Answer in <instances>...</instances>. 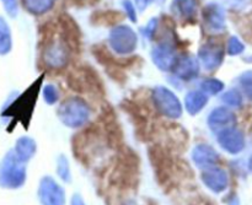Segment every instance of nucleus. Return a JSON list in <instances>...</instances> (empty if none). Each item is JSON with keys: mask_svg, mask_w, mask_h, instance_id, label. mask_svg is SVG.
Masks as SVG:
<instances>
[{"mask_svg": "<svg viewBox=\"0 0 252 205\" xmlns=\"http://www.w3.org/2000/svg\"><path fill=\"white\" fill-rule=\"evenodd\" d=\"M38 199L42 205H65L64 188L51 176H46L39 181Z\"/></svg>", "mask_w": 252, "mask_h": 205, "instance_id": "nucleus-6", "label": "nucleus"}, {"mask_svg": "<svg viewBox=\"0 0 252 205\" xmlns=\"http://www.w3.org/2000/svg\"><path fill=\"white\" fill-rule=\"evenodd\" d=\"M236 116L231 110L226 107L214 108L208 116V127L216 134L228 129V128L235 127Z\"/></svg>", "mask_w": 252, "mask_h": 205, "instance_id": "nucleus-13", "label": "nucleus"}, {"mask_svg": "<svg viewBox=\"0 0 252 205\" xmlns=\"http://www.w3.org/2000/svg\"><path fill=\"white\" fill-rule=\"evenodd\" d=\"M202 182L204 186L213 192L214 194H220L226 191L229 186V176L228 172L224 169L218 166H212L208 169H204L202 172Z\"/></svg>", "mask_w": 252, "mask_h": 205, "instance_id": "nucleus-10", "label": "nucleus"}, {"mask_svg": "<svg viewBox=\"0 0 252 205\" xmlns=\"http://www.w3.org/2000/svg\"><path fill=\"white\" fill-rule=\"evenodd\" d=\"M42 60L47 68L53 70H61L65 68L69 63V48L66 42L58 38L52 39L43 49Z\"/></svg>", "mask_w": 252, "mask_h": 205, "instance_id": "nucleus-5", "label": "nucleus"}, {"mask_svg": "<svg viewBox=\"0 0 252 205\" xmlns=\"http://www.w3.org/2000/svg\"><path fill=\"white\" fill-rule=\"evenodd\" d=\"M152 100L158 112L170 119H179L182 116L181 102L170 88L165 86H155L152 91Z\"/></svg>", "mask_w": 252, "mask_h": 205, "instance_id": "nucleus-3", "label": "nucleus"}, {"mask_svg": "<svg viewBox=\"0 0 252 205\" xmlns=\"http://www.w3.org/2000/svg\"><path fill=\"white\" fill-rule=\"evenodd\" d=\"M2 5H4L5 10L10 16H16L17 11H19V5H17V0H1Z\"/></svg>", "mask_w": 252, "mask_h": 205, "instance_id": "nucleus-28", "label": "nucleus"}, {"mask_svg": "<svg viewBox=\"0 0 252 205\" xmlns=\"http://www.w3.org/2000/svg\"><path fill=\"white\" fill-rule=\"evenodd\" d=\"M36 151H37L36 142L30 137L19 138L14 147V152L16 154V156L19 157L21 161H24L25 164L29 162L30 160L34 156Z\"/></svg>", "mask_w": 252, "mask_h": 205, "instance_id": "nucleus-16", "label": "nucleus"}, {"mask_svg": "<svg viewBox=\"0 0 252 205\" xmlns=\"http://www.w3.org/2000/svg\"><path fill=\"white\" fill-rule=\"evenodd\" d=\"M174 75L181 81H192L199 75L201 71V63L199 59L189 54H185L177 58L176 64H175Z\"/></svg>", "mask_w": 252, "mask_h": 205, "instance_id": "nucleus-12", "label": "nucleus"}, {"mask_svg": "<svg viewBox=\"0 0 252 205\" xmlns=\"http://www.w3.org/2000/svg\"><path fill=\"white\" fill-rule=\"evenodd\" d=\"M57 175L63 182H66V183L71 182L70 165H69L65 155H59V157L57 159Z\"/></svg>", "mask_w": 252, "mask_h": 205, "instance_id": "nucleus-21", "label": "nucleus"}, {"mask_svg": "<svg viewBox=\"0 0 252 205\" xmlns=\"http://www.w3.org/2000/svg\"><path fill=\"white\" fill-rule=\"evenodd\" d=\"M224 88H225V85H224L223 81L216 78L204 79L201 83V90L208 96L219 95L220 92H223Z\"/></svg>", "mask_w": 252, "mask_h": 205, "instance_id": "nucleus-20", "label": "nucleus"}, {"mask_svg": "<svg viewBox=\"0 0 252 205\" xmlns=\"http://www.w3.org/2000/svg\"><path fill=\"white\" fill-rule=\"evenodd\" d=\"M134 1H135V5H137L138 9H139L140 11H143V10H145L148 6H149V4L152 2V0H134Z\"/></svg>", "mask_w": 252, "mask_h": 205, "instance_id": "nucleus-29", "label": "nucleus"}, {"mask_svg": "<svg viewBox=\"0 0 252 205\" xmlns=\"http://www.w3.org/2000/svg\"><path fill=\"white\" fill-rule=\"evenodd\" d=\"M221 100L225 103L228 107L231 108H240L243 106V95L239 90H235V88H231V90L226 91V92L223 93L221 96Z\"/></svg>", "mask_w": 252, "mask_h": 205, "instance_id": "nucleus-22", "label": "nucleus"}, {"mask_svg": "<svg viewBox=\"0 0 252 205\" xmlns=\"http://www.w3.org/2000/svg\"><path fill=\"white\" fill-rule=\"evenodd\" d=\"M218 144L223 150L231 155H238L245 147V135L240 129L235 127L228 128L217 134Z\"/></svg>", "mask_w": 252, "mask_h": 205, "instance_id": "nucleus-11", "label": "nucleus"}, {"mask_svg": "<svg viewBox=\"0 0 252 205\" xmlns=\"http://www.w3.org/2000/svg\"><path fill=\"white\" fill-rule=\"evenodd\" d=\"M240 85L246 96L252 100V71L243 74V76L240 78Z\"/></svg>", "mask_w": 252, "mask_h": 205, "instance_id": "nucleus-25", "label": "nucleus"}, {"mask_svg": "<svg viewBox=\"0 0 252 205\" xmlns=\"http://www.w3.org/2000/svg\"><path fill=\"white\" fill-rule=\"evenodd\" d=\"M204 29L209 33H220L225 29V11L217 2H209L202 11Z\"/></svg>", "mask_w": 252, "mask_h": 205, "instance_id": "nucleus-9", "label": "nucleus"}, {"mask_svg": "<svg viewBox=\"0 0 252 205\" xmlns=\"http://www.w3.org/2000/svg\"><path fill=\"white\" fill-rule=\"evenodd\" d=\"M56 0H22L25 9L33 15H43L54 6Z\"/></svg>", "mask_w": 252, "mask_h": 205, "instance_id": "nucleus-18", "label": "nucleus"}, {"mask_svg": "<svg viewBox=\"0 0 252 205\" xmlns=\"http://www.w3.org/2000/svg\"><path fill=\"white\" fill-rule=\"evenodd\" d=\"M197 0H174L172 11L185 20H192L197 14Z\"/></svg>", "mask_w": 252, "mask_h": 205, "instance_id": "nucleus-17", "label": "nucleus"}, {"mask_svg": "<svg viewBox=\"0 0 252 205\" xmlns=\"http://www.w3.org/2000/svg\"><path fill=\"white\" fill-rule=\"evenodd\" d=\"M229 205H239V201L236 198H234L233 201H231L230 203H229Z\"/></svg>", "mask_w": 252, "mask_h": 205, "instance_id": "nucleus-31", "label": "nucleus"}, {"mask_svg": "<svg viewBox=\"0 0 252 205\" xmlns=\"http://www.w3.org/2000/svg\"><path fill=\"white\" fill-rule=\"evenodd\" d=\"M26 182V167L14 150L7 152L0 165V186L6 189L21 188Z\"/></svg>", "mask_w": 252, "mask_h": 205, "instance_id": "nucleus-2", "label": "nucleus"}, {"mask_svg": "<svg viewBox=\"0 0 252 205\" xmlns=\"http://www.w3.org/2000/svg\"><path fill=\"white\" fill-rule=\"evenodd\" d=\"M90 107L79 97L66 98L59 105L57 116L65 127L78 129L84 127L90 119Z\"/></svg>", "mask_w": 252, "mask_h": 205, "instance_id": "nucleus-1", "label": "nucleus"}, {"mask_svg": "<svg viewBox=\"0 0 252 205\" xmlns=\"http://www.w3.org/2000/svg\"><path fill=\"white\" fill-rule=\"evenodd\" d=\"M176 48L174 44L169 41H164L158 43L153 48L152 59L153 63L155 64L157 68H159L161 71H170L174 69L175 64L177 61Z\"/></svg>", "mask_w": 252, "mask_h": 205, "instance_id": "nucleus-8", "label": "nucleus"}, {"mask_svg": "<svg viewBox=\"0 0 252 205\" xmlns=\"http://www.w3.org/2000/svg\"><path fill=\"white\" fill-rule=\"evenodd\" d=\"M191 157L193 164L198 169H208V167L216 166L219 161V155L211 145L198 144L193 147L191 152Z\"/></svg>", "mask_w": 252, "mask_h": 205, "instance_id": "nucleus-14", "label": "nucleus"}, {"mask_svg": "<svg viewBox=\"0 0 252 205\" xmlns=\"http://www.w3.org/2000/svg\"><path fill=\"white\" fill-rule=\"evenodd\" d=\"M122 6L125 9L126 14H127V17L132 22H137V7L135 5L133 4L130 0H123L122 1Z\"/></svg>", "mask_w": 252, "mask_h": 205, "instance_id": "nucleus-26", "label": "nucleus"}, {"mask_svg": "<svg viewBox=\"0 0 252 205\" xmlns=\"http://www.w3.org/2000/svg\"><path fill=\"white\" fill-rule=\"evenodd\" d=\"M12 48V37L10 26L2 17H0V56L10 53Z\"/></svg>", "mask_w": 252, "mask_h": 205, "instance_id": "nucleus-19", "label": "nucleus"}, {"mask_svg": "<svg viewBox=\"0 0 252 205\" xmlns=\"http://www.w3.org/2000/svg\"><path fill=\"white\" fill-rule=\"evenodd\" d=\"M224 56H225V49L216 41L207 42L198 51L199 63L208 71L217 70L223 63Z\"/></svg>", "mask_w": 252, "mask_h": 205, "instance_id": "nucleus-7", "label": "nucleus"}, {"mask_svg": "<svg viewBox=\"0 0 252 205\" xmlns=\"http://www.w3.org/2000/svg\"><path fill=\"white\" fill-rule=\"evenodd\" d=\"M70 205H86L80 194H74L70 201Z\"/></svg>", "mask_w": 252, "mask_h": 205, "instance_id": "nucleus-30", "label": "nucleus"}, {"mask_svg": "<svg viewBox=\"0 0 252 205\" xmlns=\"http://www.w3.org/2000/svg\"><path fill=\"white\" fill-rule=\"evenodd\" d=\"M108 44L115 53L128 56L137 49L138 36L128 25H118L110 31Z\"/></svg>", "mask_w": 252, "mask_h": 205, "instance_id": "nucleus-4", "label": "nucleus"}, {"mask_svg": "<svg viewBox=\"0 0 252 205\" xmlns=\"http://www.w3.org/2000/svg\"><path fill=\"white\" fill-rule=\"evenodd\" d=\"M249 170L252 172V156L250 157V160H249Z\"/></svg>", "mask_w": 252, "mask_h": 205, "instance_id": "nucleus-32", "label": "nucleus"}, {"mask_svg": "<svg viewBox=\"0 0 252 205\" xmlns=\"http://www.w3.org/2000/svg\"><path fill=\"white\" fill-rule=\"evenodd\" d=\"M207 103H208V95H206L202 90L189 91L185 97V108L191 116L201 113Z\"/></svg>", "mask_w": 252, "mask_h": 205, "instance_id": "nucleus-15", "label": "nucleus"}, {"mask_svg": "<svg viewBox=\"0 0 252 205\" xmlns=\"http://www.w3.org/2000/svg\"><path fill=\"white\" fill-rule=\"evenodd\" d=\"M245 51V44L241 42V39L236 36H231L226 44V52L229 56H239Z\"/></svg>", "mask_w": 252, "mask_h": 205, "instance_id": "nucleus-24", "label": "nucleus"}, {"mask_svg": "<svg viewBox=\"0 0 252 205\" xmlns=\"http://www.w3.org/2000/svg\"><path fill=\"white\" fill-rule=\"evenodd\" d=\"M158 21H159V20H158L157 17H154V19H152L149 22H148L145 29H143V34H144L145 38L152 39L153 37H154L155 31H157L158 29Z\"/></svg>", "mask_w": 252, "mask_h": 205, "instance_id": "nucleus-27", "label": "nucleus"}, {"mask_svg": "<svg viewBox=\"0 0 252 205\" xmlns=\"http://www.w3.org/2000/svg\"><path fill=\"white\" fill-rule=\"evenodd\" d=\"M42 96L47 105H56L59 100V91L53 84H48L42 90Z\"/></svg>", "mask_w": 252, "mask_h": 205, "instance_id": "nucleus-23", "label": "nucleus"}]
</instances>
